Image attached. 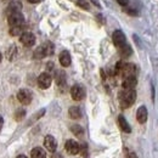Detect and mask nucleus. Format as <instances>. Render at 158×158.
<instances>
[{
	"instance_id": "obj_1",
	"label": "nucleus",
	"mask_w": 158,
	"mask_h": 158,
	"mask_svg": "<svg viewBox=\"0 0 158 158\" xmlns=\"http://www.w3.org/2000/svg\"><path fill=\"white\" fill-rule=\"evenodd\" d=\"M116 73L123 76L124 78H127V77H135L136 67L133 63H127V62L119 61L118 63L116 64Z\"/></svg>"
},
{
	"instance_id": "obj_2",
	"label": "nucleus",
	"mask_w": 158,
	"mask_h": 158,
	"mask_svg": "<svg viewBox=\"0 0 158 158\" xmlns=\"http://www.w3.org/2000/svg\"><path fill=\"white\" fill-rule=\"evenodd\" d=\"M135 100H136V93L134 89H131V90L124 89V91H122L119 94V103H120L122 108H129L130 106L134 105Z\"/></svg>"
},
{
	"instance_id": "obj_3",
	"label": "nucleus",
	"mask_w": 158,
	"mask_h": 158,
	"mask_svg": "<svg viewBox=\"0 0 158 158\" xmlns=\"http://www.w3.org/2000/svg\"><path fill=\"white\" fill-rule=\"evenodd\" d=\"M54 54V45L51 44V43H45L44 45H41L39 48H37L35 49V51H34V59H38V60H41L44 59L45 56H48V55H52Z\"/></svg>"
},
{
	"instance_id": "obj_4",
	"label": "nucleus",
	"mask_w": 158,
	"mask_h": 158,
	"mask_svg": "<svg viewBox=\"0 0 158 158\" xmlns=\"http://www.w3.org/2000/svg\"><path fill=\"white\" fill-rule=\"evenodd\" d=\"M7 22L11 27H21L24 23V16L20 12H14L7 16Z\"/></svg>"
},
{
	"instance_id": "obj_5",
	"label": "nucleus",
	"mask_w": 158,
	"mask_h": 158,
	"mask_svg": "<svg viewBox=\"0 0 158 158\" xmlns=\"http://www.w3.org/2000/svg\"><path fill=\"white\" fill-rule=\"evenodd\" d=\"M17 99L22 105H29L33 100V94L28 89H21L17 93Z\"/></svg>"
},
{
	"instance_id": "obj_6",
	"label": "nucleus",
	"mask_w": 158,
	"mask_h": 158,
	"mask_svg": "<svg viewBox=\"0 0 158 158\" xmlns=\"http://www.w3.org/2000/svg\"><path fill=\"white\" fill-rule=\"evenodd\" d=\"M51 83H52V77H51V74L49 72H44L38 77V85H39L40 89L50 88Z\"/></svg>"
},
{
	"instance_id": "obj_7",
	"label": "nucleus",
	"mask_w": 158,
	"mask_h": 158,
	"mask_svg": "<svg viewBox=\"0 0 158 158\" xmlns=\"http://www.w3.org/2000/svg\"><path fill=\"white\" fill-rule=\"evenodd\" d=\"M71 96L74 101H80L85 98V89L79 85V84H76L71 88Z\"/></svg>"
},
{
	"instance_id": "obj_8",
	"label": "nucleus",
	"mask_w": 158,
	"mask_h": 158,
	"mask_svg": "<svg viewBox=\"0 0 158 158\" xmlns=\"http://www.w3.org/2000/svg\"><path fill=\"white\" fill-rule=\"evenodd\" d=\"M64 148H66V151L69 155H78L79 152H80V145H79L76 140H72V139H69V140L66 141Z\"/></svg>"
},
{
	"instance_id": "obj_9",
	"label": "nucleus",
	"mask_w": 158,
	"mask_h": 158,
	"mask_svg": "<svg viewBox=\"0 0 158 158\" xmlns=\"http://www.w3.org/2000/svg\"><path fill=\"white\" fill-rule=\"evenodd\" d=\"M20 40H21V43H22L24 46H27V48H31V46H33V45L35 44V37H34V34L31 33V32H23V33L21 34Z\"/></svg>"
},
{
	"instance_id": "obj_10",
	"label": "nucleus",
	"mask_w": 158,
	"mask_h": 158,
	"mask_svg": "<svg viewBox=\"0 0 158 158\" xmlns=\"http://www.w3.org/2000/svg\"><path fill=\"white\" fill-rule=\"evenodd\" d=\"M112 40H113V44L118 49L127 44V38H125V35H124V33L122 31H114V33L112 35Z\"/></svg>"
},
{
	"instance_id": "obj_11",
	"label": "nucleus",
	"mask_w": 158,
	"mask_h": 158,
	"mask_svg": "<svg viewBox=\"0 0 158 158\" xmlns=\"http://www.w3.org/2000/svg\"><path fill=\"white\" fill-rule=\"evenodd\" d=\"M44 146H45V148L48 151L55 152L56 148H57V141L52 135H46L45 139H44Z\"/></svg>"
},
{
	"instance_id": "obj_12",
	"label": "nucleus",
	"mask_w": 158,
	"mask_h": 158,
	"mask_svg": "<svg viewBox=\"0 0 158 158\" xmlns=\"http://www.w3.org/2000/svg\"><path fill=\"white\" fill-rule=\"evenodd\" d=\"M147 116H148V113H147V108H146L145 106L139 107L138 112H136V119H138V122L140 123V124H145V123H146Z\"/></svg>"
},
{
	"instance_id": "obj_13",
	"label": "nucleus",
	"mask_w": 158,
	"mask_h": 158,
	"mask_svg": "<svg viewBox=\"0 0 158 158\" xmlns=\"http://www.w3.org/2000/svg\"><path fill=\"white\" fill-rule=\"evenodd\" d=\"M136 84H138V80H136L135 77H127V78H124L122 85H123V89L131 90V89H135Z\"/></svg>"
},
{
	"instance_id": "obj_14",
	"label": "nucleus",
	"mask_w": 158,
	"mask_h": 158,
	"mask_svg": "<svg viewBox=\"0 0 158 158\" xmlns=\"http://www.w3.org/2000/svg\"><path fill=\"white\" fill-rule=\"evenodd\" d=\"M60 63H61V66L62 67H68V66H71V62H72V59H71V55H69V52L68 51H62L61 54H60Z\"/></svg>"
},
{
	"instance_id": "obj_15",
	"label": "nucleus",
	"mask_w": 158,
	"mask_h": 158,
	"mask_svg": "<svg viewBox=\"0 0 158 158\" xmlns=\"http://www.w3.org/2000/svg\"><path fill=\"white\" fill-rule=\"evenodd\" d=\"M118 124H119V127H120V129H122L124 133H127V134L131 133V128H130L129 123L127 122V119L124 118V116L120 114L118 117Z\"/></svg>"
},
{
	"instance_id": "obj_16",
	"label": "nucleus",
	"mask_w": 158,
	"mask_h": 158,
	"mask_svg": "<svg viewBox=\"0 0 158 158\" xmlns=\"http://www.w3.org/2000/svg\"><path fill=\"white\" fill-rule=\"evenodd\" d=\"M68 114L72 119H80L81 118V110L78 106H72L68 110Z\"/></svg>"
},
{
	"instance_id": "obj_17",
	"label": "nucleus",
	"mask_w": 158,
	"mask_h": 158,
	"mask_svg": "<svg viewBox=\"0 0 158 158\" xmlns=\"http://www.w3.org/2000/svg\"><path fill=\"white\" fill-rule=\"evenodd\" d=\"M31 158H46V152L41 147H34L31 151Z\"/></svg>"
},
{
	"instance_id": "obj_18",
	"label": "nucleus",
	"mask_w": 158,
	"mask_h": 158,
	"mask_svg": "<svg viewBox=\"0 0 158 158\" xmlns=\"http://www.w3.org/2000/svg\"><path fill=\"white\" fill-rule=\"evenodd\" d=\"M21 9H22L21 2H11V4L7 6V9H6V15L9 16V15H11V14H14V12H20Z\"/></svg>"
},
{
	"instance_id": "obj_19",
	"label": "nucleus",
	"mask_w": 158,
	"mask_h": 158,
	"mask_svg": "<svg viewBox=\"0 0 158 158\" xmlns=\"http://www.w3.org/2000/svg\"><path fill=\"white\" fill-rule=\"evenodd\" d=\"M55 80L59 86H63L66 84V73L63 71H57L55 73Z\"/></svg>"
},
{
	"instance_id": "obj_20",
	"label": "nucleus",
	"mask_w": 158,
	"mask_h": 158,
	"mask_svg": "<svg viewBox=\"0 0 158 158\" xmlns=\"http://www.w3.org/2000/svg\"><path fill=\"white\" fill-rule=\"evenodd\" d=\"M119 52H120V55H122L123 57H129V56L133 54V50H131V48H130L128 44H125V45H123L122 48H119Z\"/></svg>"
},
{
	"instance_id": "obj_21",
	"label": "nucleus",
	"mask_w": 158,
	"mask_h": 158,
	"mask_svg": "<svg viewBox=\"0 0 158 158\" xmlns=\"http://www.w3.org/2000/svg\"><path fill=\"white\" fill-rule=\"evenodd\" d=\"M71 131L76 135V136H78V138H81L83 135H84V129L78 125V124H73L72 127H71Z\"/></svg>"
},
{
	"instance_id": "obj_22",
	"label": "nucleus",
	"mask_w": 158,
	"mask_h": 158,
	"mask_svg": "<svg viewBox=\"0 0 158 158\" xmlns=\"http://www.w3.org/2000/svg\"><path fill=\"white\" fill-rule=\"evenodd\" d=\"M23 33V29H22V26L21 27H11V29H10V34L11 35H20Z\"/></svg>"
},
{
	"instance_id": "obj_23",
	"label": "nucleus",
	"mask_w": 158,
	"mask_h": 158,
	"mask_svg": "<svg viewBox=\"0 0 158 158\" xmlns=\"http://www.w3.org/2000/svg\"><path fill=\"white\" fill-rule=\"evenodd\" d=\"M24 116H26V111H24V110H22V108L17 110V112H15V119H16V120H19V122L22 120Z\"/></svg>"
},
{
	"instance_id": "obj_24",
	"label": "nucleus",
	"mask_w": 158,
	"mask_h": 158,
	"mask_svg": "<svg viewBox=\"0 0 158 158\" xmlns=\"http://www.w3.org/2000/svg\"><path fill=\"white\" fill-rule=\"evenodd\" d=\"M77 5L79 7L84 9V10H89L90 9V5H89V2L86 0H77Z\"/></svg>"
},
{
	"instance_id": "obj_25",
	"label": "nucleus",
	"mask_w": 158,
	"mask_h": 158,
	"mask_svg": "<svg viewBox=\"0 0 158 158\" xmlns=\"http://www.w3.org/2000/svg\"><path fill=\"white\" fill-rule=\"evenodd\" d=\"M15 55H16V46H11L7 57H9V60H12L14 57H15Z\"/></svg>"
},
{
	"instance_id": "obj_26",
	"label": "nucleus",
	"mask_w": 158,
	"mask_h": 158,
	"mask_svg": "<svg viewBox=\"0 0 158 158\" xmlns=\"http://www.w3.org/2000/svg\"><path fill=\"white\" fill-rule=\"evenodd\" d=\"M80 151H81V155L84 156V158H88V146H86L85 143H84V145H81Z\"/></svg>"
},
{
	"instance_id": "obj_27",
	"label": "nucleus",
	"mask_w": 158,
	"mask_h": 158,
	"mask_svg": "<svg viewBox=\"0 0 158 158\" xmlns=\"http://www.w3.org/2000/svg\"><path fill=\"white\" fill-rule=\"evenodd\" d=\"M117 2H118L120 6H127L129 4V0H117Z\"/></svg>"
},
{
	"instance_id": "obj_28",
	"label": "nucleus",
	"mask_w": 158,
	"mask_h": 158,
	"mask_svg": "<svg viewBox=\"0 0 158 158\" xmlns=\"http://www.w3.org/2000/svg\"><path fill=\"white\" fill-rule=\"evenodd\" d=\"M125 158H138V156H136V153H134V152H129V153L125 156Z\"/></svg>"
},
{
	"instance_id": "obj_29",
	"label": "nucleus",
	"mask_w": 158,
	"mask_h": 158,
	"mask_svg": "<svg viewBox=\"0 0 158 158\" xmlns=\"http://www.w3.org/2000/svg\"><path fill=\"white\" fill-rule=\"evenodd\" d=\"M52 153H54V155L51 156V158H63V156H62L61 153H57L56 151H55V152H52Z\"/></svg>"
},
{
	"instance_id": "obj_30",
	"label": "nucleus",
	"mask_w": 158,
	"mask_h": 158,
	"mask_svg": "<svg viewBox=\"0 0 158 158\" xmlns=\"http://www.w3.org/2000/svg\"><path fill=\"white\" fill-rule=\"evenodd\" d=\"M127 12H128L130 16H136V11H135V10H127Z\"/></svg>"
},
{
	"instance_id": "obj_31",
	"label": "nucleus",
	"mask_w": 158,
	"mask_h": 158,
	"mask_svg": "<svg viewBox=\"0 0 158 158\" xmlns=\"http://www.w3.org/2000/svg\"><path fill=\"white\" fill-rule=\"evenodd\" d=\"M90 1H91L93 4H95V5L98 6V7H101V4H100V1H99V0H90Z\"/></svg>"
},
{
	"instance_id": "obj_32",
	"label": "nucleus",
	"mask_w": 158,
	"mask_h": 158,
	"mask_svg": "<svg viewBox=\"0 0 158 158\" xmlns=\"http://www.w3.org/2000/svg\"><path fill=\"white\" fill-rule=\"evenodd\" d=\"M52 68H54V63H52V62H49V63H48V69L50 71V69H52Z\"/></svg>"
},
{
	"instance_id": "obj_33",
	"label": "nucleus",
	"mask_w": 158,
	"mask_h": 158,
	"mask_svg": "<svg viewBox=\"0 0 158 158\" xmlns=\"http://www.w3.org/2000/svg\"><path fill=\"white\" fill-rule=\"evenodd\" d=\"M29 2H32V4H38V2H41L43 0H28Z\"/></svg>"
},
{
	"instance_id": "obj_34",
	"label": "nucleus",
	"mask_w": 158,
	"mask_h": 158,
	"mask_svg": "<svg viewBox=\"0 0 158 158\" xmlns=\"http://www.w3.org/2000/svg\"><path fill=\"white\" fill-rule=\"evenodd\" d=\"M2 125H4V119H2V117L0 116V130H1V128H2Z\"/></svg>"
},
{
	"instance_id": "obj_35",
	"label": "nucleus",
	"mask_w": 158,
	"mask_h": 158,
	"mask_svg": "<svg viewBox=\"0 0 158 158\" xmlns=\"http://www.w3.org/2000/svg\"><path fill=\"white\" fill-rule=\"evenodd\" d=\"M17 158H27V157H26L24 155H20V156H19V157H17Z\"/></svg>"
},
{
	"instance_id": "obj_36",
	"label": "nucleus",
	"mask_w": 158,
	"mask_h": 158,
	"mask_svg": "<svg viewBox=\"0 0 158 158\" xmlns=\"http://www.w3.org/2000/svg\"><path fill=\"white\" fill-rule=\"evenodd\" d=\"M1 60H2V56H1V54H0V62H1Z\"/></svg>"
}]
</instances>
